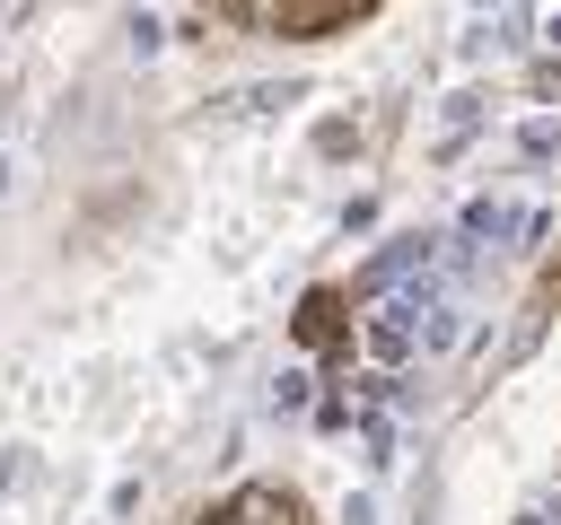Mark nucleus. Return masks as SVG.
<instances>
[{"label":"nucleus","mask_w":561,"mask_h":525,"mask_svg":"<svg viewBox=\"0 0 561 525\" xmlns=\"http://www.w3.org/2000/svg\"><path fill=\"white\" fill-rule=\"evenodd\" d=\"M202 525H307V516H298V499H289V490H272V481H254V490H237L228 508H210Z\"/></svg>","instance_id":"1"}]
</instances>
